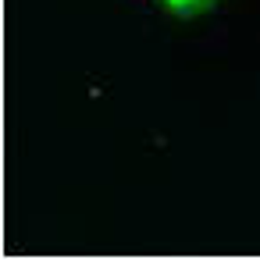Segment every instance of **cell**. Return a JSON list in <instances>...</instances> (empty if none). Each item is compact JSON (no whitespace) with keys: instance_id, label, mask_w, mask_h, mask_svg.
<instances>
[{"instance_id":"1","label":"cell","mask_w":260,"mask_h":260,"mask_svg":"<svg viewBox=\"0 0 260 260\" xmlns=\"http://www.w3.org/2000/svg\"><path fill=\"white\" fill-rule=\"evenodd\" d=\"M160 4L171 11V15H200V11H207L210 4H214V0H160Z\"/></svg>"}]
</instances>
